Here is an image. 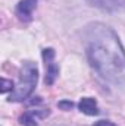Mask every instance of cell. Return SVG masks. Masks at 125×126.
<instances>
[{"instance_id":"obj_1","label":"cell","mask_w":125,"mask_h":126,"mask_svg":"<svg viewBox=\"0 0 125 126\" xmlns=\"http://www.w3.org/2000/svg\"><path fill=\"white\" fill-rule=\"evenodd\" d=\"M85 54L94 70L113 84L125 81V48L119 37L104 24H91L84 32Z\"/></svg>"},{"instance_id":"obj_2","label":"cell","mask_w":125,"mask_h":126,"mask_svg":"<svg viewBox=\"0 0 125 126\" xmlns=\"http://www.w3.org/2000/svg\"><path fill=\"white\" fill-rule=\"evenodd\" d=\"M38 81V67L34 62H25L21 67V73H19V81L16 84V87L13 88V91L9 95V101L10 103H18V101H24L32 94L35 85Z\"/></svg>"},{"instance_id":"obj_3","label":"cell","mask_w":125,"mask_h":126,"mask_svg":"<svg viewBox=\"0 0 125 126\" xmlns=\"http://www.w3.org/2000/svg\"><path fill=\"white\" fill-rule=\"evenodd\" d=\"M43 59L46 62V85H53L58 75H59V66L55 63V50L53 48H44L43 50Z\"/></svg>"},{"instance_id":"obj_4","label":"cell","mask_w":125,"mask_h":126,"mask_svg":"<svg viewBox=\"0 0 125 126\" xmlns=\"http://www.w3.org/2000/svg\"><path fill=\"white\" fill-rule=\"evenodd\" d=\"M50 114L49 109H32L27 110L19 116V123L22 126H38V122Z\"/></svg>"},{"instance_id":"obj_5","label":"cell","mask_w":125,"mask_h":126,"mask_svg":"<svg viewBox=\"0 0 125 126\" xmlns=\"http://www.w3.org/2000/svg\"><path fill=\"white\" fill-rule=\"evenodd\" d=\"M38 0H21L16 6V16L22 22H30L32 19V12L37 7Z\"/></svg>"},{"instance_id":"obj_6","label":"cell","mask_w":125,"mask_h":126,"mask_svg":"<svg viewBox=\"0 0 125 126\" xmlns=\"http://www.w3.org/2000/svg\"><path fill=\"white\" fill-rule=\"evenodd\" d=\"M91 6L106 12H116L125 9V0H87Z\"/></svg>"},{"instance_id":"obj_7","label":"cell","mask_w":125,"mask_h":126,"mask_svg":"<svg viewBox=\"0 0 125 126\" xmlns=\"http://www.w3.org/2000/svg\"><path fill=\"white\" fill-rule=\"evenodd\" d=\"M78 109L81 113L87 114V116H96L99 114V106H97V101L91 98V97H84L80 100L78 103Z\"/></svg>"},{"instance_id":"obj_8","label":"cell","mask_w":125,"mask_h":126,"mask_svg":"<svg viewBox=\"0 0 125 126\" xmlns=\"http://www.w3.org/2000/svg\"><path fill=\"white\" fill-rule=\"evenodd\" d=\"M13 88H15V85H13V82L12 81H9V79H6V78H1V90H0V93L1 94H6L7 91H13Z\"/></svg>"},{"instance_id":"obj_9","label":"cell","mask_w":125,"mask_h":126,"mask_svg":"<svg viewBox=\"0 0 125 126\" xmlns=\"http://www.w3.org/2000/svg\"><path fill=\"white\" fill-rule=\"evenodd\" d=\"M58 107H59L61 110L68 111V110H71V109L74 107V103H72L71 100H62V101H59V103H58Z\"/></svg>"},{"instance_id":"obj_10","label":"cell","mask_w":125,"mask_h":126,"mask_svg":"<svg viewBox=\"0 0 125 126\" xmlns=\"http://www.w3.org/2000/svg\"><path fill=\"white\" fill-rule=\"evenodd\" d=\"M93 126H116V125L112 123V122H109V120H99V122H96Z\"/></svg>"}]
</instances>
